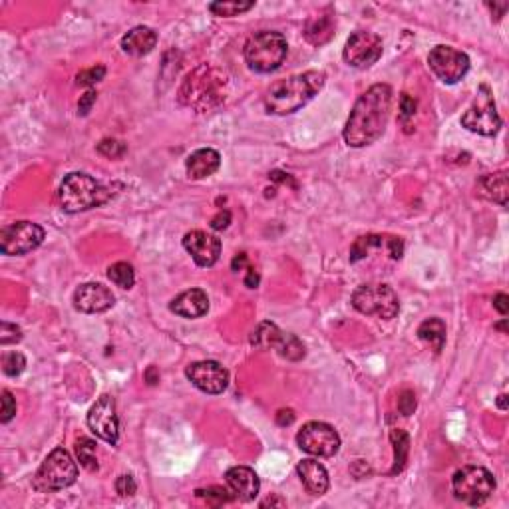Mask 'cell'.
<instances>
[{"mask_svg": "<svg viewBox=\"0 0 509 509\" xmlns=\"http://www.w3.org/2000/svg\"><path fill=\"white\" fill-rule=\"evenodd\" d=\"M392 110V88L388 84H374L356 100L344 125V142L350 147L374 144L386 132Z\"/></svg>", "mask_w": 509, "mask_h": 509, "instance_id": "obj_1", "label": "cell"}, {"mask_svg": "<svg viewBox=\"0 0 509 509\" xmlns=\"http://www.w3.org/2000/svg\"><path fill=\"white\" fill-rule=\"evenodd\" d=\"M326 74L309 70L275 82L265 96V108L273 116H288L305 108L324 86Z\"/></svg>", "mask_w": 509, "mask_h": 509, "instance_id": "obj_2", "label": "cell"}, {"mask_svg": "<svg viewBox=\"0 0 509 509\" xmlns=\"http://www.w3.org/2000/svg\"><path fill=\"white\" fill-rule=\"evenodd\" d=\"M229 78L223 70L211 64H201L183 80L179 88V102L200 114H209L225 102Z\"/></svg>", "mask_w": 509, "mask_h": 509, "instance_id": "obj_3", "label": "cell"}, {"mask_svg": "<svg viewBox=\"0 0 509 509\" xmlns=\"http://www.w3.org/2000/svg\"><path fill=\"white\" fill-rule=\"evenodd\" d=\"M114 197V189L102 185L98 179L88 173H70L60 183L58 200L66 213H82L100 207Z\"/></svg>", "mask_w": 509, "mask_h": 509, "instance_id": "obj_4", "label": "cell"}, {"mask_svg": "<svg viewBox=\"0 0 509 509\" xmlns=\"http://www.w3.org/2000/svg\"><path fill=\"white\" fill-rule=\"evenodd\" d=\"M243 54L247 66L257 74L275 72L288 54L287 38L275 30H261L247 40Z\"/></svg>", "mask_w": 509, "mask_h": 509, "instance_id": "obj_5", "label": "cell"}, {"mask_svg": "<svg viewBox=\"0 0 509 509\" xmlns=\"http://www.w3.org/2000/svg\"><path fill=\"white\" fill-rule=\"evenodd\" d=\"M452 489L458 501L465 505H484L496 489L493 474L482 465H465L452 477Z\"/></svg>", "mask_w": 509, "mask_h": 509, "instance_id": "obj_6", "label": "cell"}, {"mask_svg": "<svg viewBox=\"0 0 509 509\" xmlns=\"http://www.w3.org/2000/svg\"><path fill=\"white\" fill-rule=\"evenodd\" d=\"M352 307L366 317H376L382 321H392L400 310V302L394 288L384 283L360 285L352 293Z\"/></svg>", "mask_w": 509, "mask_h": 509, "instance_id": "obj_7", "label": "cell"}, {"mask_svg": "<svg viewBox=\"0 0 509 509\" xmlns=\"http://www.w3.org/2000/svg\"><path fill=\"white\" fill-rule=\"evenodd\" d=\"M78 479V465L64 448H56L46 458L34 476V487L40 491H60L74 486Z\"/></svg>", "mask_w": 509, "mask_h": 509, "instance_id": "obj_8", "label": "cell"}, {"mask_svg": "<svg viewBox=\"0 0 509 509\" xmlns=\"http://www.w3.org/2000/svg\"><path fill=\"white\" fill-rule=\"evenodd\" d=\"M462 125H464L465 130L479 133V135H486V137H491V135H496L499 132L501 118H499L498 108H496L493 92H491V88L487 84L479 86L476 100L462 116Z\"/></svg>", "mask_w": 509, "mask_h": 509, "instance_id": "obj_9", "label": "cell"}, {"mask_svg": "<svg viewBox=\"0 0 509 509\" xmlns=\"http://www.w3.org/2000/svg\"><path fill=\"white\" fill-rule=\"evenodd\" d=\"M46 233L40 225L32 221H16L2 227L0 231V251L8 257L26 255L38 249L44 241Z\"/></svg>", "mask_w": 509, "mask_h": 509, "instance_id": "obj_10", "label": "cell"}, {"mask_svg": "<svg viewBox=\"0 0 509 509\" xmlns=\"http://www.w3.org/2000/svg\"><path fill=\"white\" fill-rule=\"evenodd\" d=\"M297 443L307 454L317 458H332L341 450V436L324 422H309L297 434Z\"/></svg>", "mask_w": 509, "mask_h": 509, "instance_id": "obj_11", "label": "cell"}, {"mask_svg": "<svg viewBox=\"0 0 509 509\" xmlns=\"http://www.w3.org/2000/svg\"><path fill=\"white\" fill-rule=\"evenodd\" d=\"M428 64L443 84H458L470 70V58L462 50L440 44L430 50Z\"/></svg>", "mask_w": 509, "mask_h": 509, "instance_id": "obj_12", "label": "cell"}, {"mask_svg": "<svg viewBox=\"0 0 509 509\" xmlns=\"http://www.w3.org/2000/svg\"><path fill=\"white\" fill-rule=\"evenodd\" d=\"M382 48H384V44H382V38L378 34L358 30L346 40L343 58L348 66L364 70V68H370L380 60Z\"/></svg>", "mask_w": 509, "mask_h": 509, "instance_id": "obj_13", "label": "cell"}, {"mask_svg": "<svg viewBox=\"0 0 509 509\" xmlns=\"http://www.w3.org/2000/svg\"><path fill=\"white\" fill-rule=\"evenodd\" d=\"M185 376L197 390L211 396L223 394L229 386V372L215 360H201L189 364L185 368Z\"/></svg>", "mask_w": 509, "mask_h": 509, "instance_id": "obj_14", "label": "cell"}, {"mask_svg": "<svg viewBox=\"0 0 509 509\" xmlns=\"http://www.w3.org/2000/svg\"><path fill=\"white\" fill-rule=\"evenodd\" d=\"M88 426L90 430L104 442L111 443V446L118 443V440H120V420H118V414H116V402L111 396L104 394L90 408Z\"/></svg>", "mask_w": 509, "mask_h": 509, "instance_id": "obj_15", "label": "cell"}, {"mask_svg": "<svg viewBox=\"0 0 509 509\" xmlns=\"http://www.w3.org/2000/svg\"><path fill=\"white\" fill-rule=\"evenodd\" d=\"M183 247L200 266H213L221 257V239L207 231H189L183 237Z\"/></svg>", "mask_w": 509, "mask_h": 509, "instance_id": "obj_16", "label": "cell"}, {"mask_svg": "<svg viewBox=\"0 0 509 509\" xmlns=\"http://www.w3.org/2000/svg\"><path fill=\"white\" fill-rule=\"evenodd\" d=\"M74 309L80 312H86V314H100L106 312L114 307L116 297L110 288L104 287L102 283H86V285H80L74 290Z\"/></svg>", "mask_w": 509, "mask_h": 509, "instance_id": "obj_17", "label": "cell"}, {"mask_svg": "<svg viewBox=\"0 0 509 509\" xmlns=\"http://www.w3.org/2000/svg\"><path fill=\"white\" fill-rule=\"evenodd\" d=\"M225 482L233 491L235 499H241V501H253L261 489L259 476L255 474V470L247 465H235L231 470H227Z\"/></svg>", "mask_w": 509, "mask_h": 509, "instance_id": "obj_18", "label": "cell"}, {"mask_svg": "<svg viewBox=\"0 0 509 509\" xmlns=\"http://www.w3.org/2000/svg\"><path fill=\"white\" fill-rule=\"evenodd\" d=\"M169 310L183 319H200L209 310V297L203 288H189L169 302Z\"/></svg>", "mask_w": 509, "mask_h": 509, "instance_id": "obj_19", "label": "cell"}, {"mask_svg": "<svg viewBox=\"0 0 509 509\" xmlns=\"http://www.w3.org/2000/svg\"><path fill=\"white\" fill-rule=\"evenodd\" d=\"M297 474H299L302 486H305V489L309 491L310 496H324L329 491V486H331L329 472L317 460H302V462H299Z\"/></svg>", "mask_w": 509, "mask_h": 509, "instance_id": "obj_20", "label": "cell"}, {"mask_svg": "<svg viewBox=\"0 0 509 509\" xmlns=\"http://www.w3.org/2000/svg\"><path fill=\"white\" fill-rule=\"evenodd\" d=\"M219 166H221V155L211 147L197 149L185 159V171H188L189 179L209 178L219 169Z\"/></svg>", "mask_w": 509, "mask_h": 509, "instance_id": "obj_21", "label": "cell"}, {"mask_svg": "<svg viewBox=\"0 0 509 509\" xmlns=\"http://www.w3.org/2000/svg\"><path fill=\"white\" fill-rule=\"evenodd\" d=\"M157 44V34L149 26H135L122 38V50L130 56L149 54Z\"/></svg>", "mask_w": 509, "mask_h": 509, "instance_id": "obj_22", "label": "cell"}, {"mask_svg": "<svg viewBox=\"0 0 509 509\" xmlns=\"http://www.w3.org/2000/svg\"><path fill=\"white\" fill-rule=\"evenodd\" d=\"M334 28H336L334 16L332 14H321V16H314V18L307 20L302 32H305V38H307L309 44L322 46L331 42L332 36H334Z\"/></svg>", "mask_w": 509, "mask_h": 509, "instance_id": "obj_23", "label": "cell"}, {"mask_svg": "<svg viewBox=\"0 0 509 509\" xmlns=\"http://www.w3.org/2000/svg\"><path fill=\"white\" fill-rule=\"evenodd\" d=\"M479 189H482V195L487 200L496 201L501 207L508 205V171H498V173H489L479 179Z\"/></svg>", "mask_w": 509, "mask_h": 509, "instance_id": "obj_24", "label": "cell"}, {"mask_svg": "<svg viewBox=\"0 0 509 509\" xmlns=\"http://www.w3.org/2000/svg\"><path fill=\"white\" fill-rule=\"evenodd\" d=\"M418 338L426 344H430L434 352L440 355L443 350V344H446V324H443L442 319H438V317L426 319L418 326Z\"/></svg>", "mask_w": 509, "mask_h": 509, "instance_id": "obj_25", "label": "cell"}, {"mask_svg": "<svg viewBox=\"0 0 509 509\" xmlns=\"http://www.w3.org/2000/svg\"><path fill=\"white\" fill-rule=\"evenodd\" d=\"M390 442L394 446V465L392 470L388 472L390 476H396V474H402L404 467H406V462H408V454H410V436L406 430H392L390 432Z\"/></svg>", "mask_w": 509, "mask_h": 509, "instance_id": "obj_26", "label": "cell"}, {"mask_svg": "<svg viewBox=\"0 0 509 509\" xmlns=\"http://www.w3.org/2000/svg\"><path fill=\"white\" fill-rule=\"evenodd\" d=\"M285 332L278 329L273 322H261L251 334V344L261 348V350H269V348H277L281 341H283Z\"/></svg>", "mask_w": 509, "mask_h": 509, "instance_id": "obj_27", "label": "cell"}, {"mask_svg": "<svg viewBox=\"0 0 509 509\" xmlns=\"http://www.w3.org/2000/svg\"><path fill=\"white\" fill-rule=\"evenodd\" d=\"M380 247L386 249V237H382V235H364V237H358L355 245L350 247V263L362 261L372 249H380Z\"/></svg>", "mask_w": 509, "mask_h": 509, "instance_id": "obj_28", "label": "cell"}, {"mask_svg": "<svg viewBox=\"0 0 509 509\" xmlns=\"http://www.w3.org/2000/svg\"><path fill=\"white\" fill-rule=\"evenodd\" d=\"M277 352L283 356V358L290 360V362H299V360H302L305 355H307V346H305V343L300 341L299 336L285 332L283 341H281V344L277 346Z\"/></svg>", "mask_w": 509, "mask_h": 509, "instance_id": "obj_29", "label": "cell"}, {"mask_svg": "<svg viewBox=\"0 0 509 509\" xmlns=\"http://www.w3.org/2000/svg\"><path fill=\"white\" fill-rule=\"evenodd\" d=\"M108 278L116 287L132 288L133 283H135V273H133V266L130 263L120 261V263H114L108 269Z\"/></svg>", "mask_w": 509, "mask_h": 509, "instance_id": "obj_30", "label": "cell"}, {"mask_svg": "<svg viewBox=\"0 0 509 509\" xmlns=\"http://www.w3.org/2000/svg\"><path fill=\"white\" fill-rule=\"evenodd\" d=\"M76 455L80 465L88 472H98V460H96V442L90 438H80L76 442Z\"/></svg>", "mask_w": 509, "mask_h": 509, "instance_id": "obj_31", "label": "cell"}, {"mask_svg": "<svg viewBox=\"0 0 509 509\" xmlns=\"http://www.w3.org/2000/svg\"><path fill=\"white\" fill-rule=\"evenodd\" d=\"M255 6V2H239V0H233V2H211L209 11L215 16H223V18H231V16H239L243 12L251 11Z\"/></svg>", "mask_w": 509, "mask_h": 509, "instance_id": "obj_32", "label": "cell"}, {"mask_svg": "<svg viewBox=\"0 0 509 509\" xmlns=\"http://www.w3.org/2000/svg\"><path fill=\"white\" fill-rule=\"evenodd\" d=\"M195 496L201 499H205L211 505H223V503H229L235 499L233 491H227L223 487H205V489H197Z\"/></svg>", "mask_w": 509, "mask_h": 509, "instance_id": "obj_33", "label": "cell"}, {"mask_svg": "<svg viewBox=\"0 0 509 509\" xmlns=\"http://www.w3.org/2000/svg\"><path fill=\"white\" fill-rule=\"evenodd\" d=\"M24 368H26V358L20 352H6V355L2 356V372L6 376H20L24 372Z\"/></svg>", "mask_w": 509, "mask_h": 509, "instance_id": "obj_34", "label": "cell"}, {"mask_svg": "<svg viewBox=\"0 0 509 509\" xmlns=\"http://www.w3.org/2000/svg\"><path fill=\"white\" fill-rule=\"evenodd\" d=\"M98 154L108 157V159H122L123 155L128 154V145L120 142V140H111L106 137L98 144Z\"/></svg>", "mask_w": 509, "mask_h": 509, "instance_id": "obj_35", "label": "cell"}, {"mask_svg": "<svg viewBox=\"0 0 509 509\" xmlns=\"http://www.w3.org/2000/svg\"><path fill=\"white\" fill-rule=\"evenodd\" d=\"M106 76V66H92L88 70H82L80 74L76 76V84L78 86H94V84H98L102 82Z\"/></svg>", "mask_w": 509, "mask_h": 509, "instance_id": "obj_36", "label": "cell"}, {"mask_svg": "<svg viewBox=\"0 0 509 509\" xmlns=\"http://www.w3.org/2000/svg\"><path fill=\"white\" fill-rule=\"evenodd\" d=\"M20 341H23V331H20V326L11 324V322L6 321L0 324V344H2V346L20 343Z\"/></svg>", "mask_w": 509, "mask_h": 509, "instance_id": "obj_37", "label": "cell"}, {"mask_svg": "<svg viewBox=\"0 0 509 509\" xmlns=\"http://www.w3.org/2000/svg\"><path fill=\"white\" fill-rule=\"evenodd\" d=\"M2 410H0V422L2 424H8V422L16 416V400L12 398V394L8 390H2Z\"/></svg>", "mask_w": 509, "mask_h": 509, "instance_id": "obj_38", "label": "cell"}, {"mask_svg": "<svg viewBox=\"0 0 509 509\" xmlns=\"http://www.w3.org/2000/svg\"><path fill=\"white\" fill-rule=\"evenodd\" d=\"M116 491L122 496V498H132L135 496V491H137V482H135V477L132 474H123L116 479Z\"/></svg>", "mask_w": 509, "mask_h": 509, "instance_id": "obj_39", "label": "cell"}, {"mask_svg": "<svg viewBox=\"0 0 509 509\" xmlns=\"http://www.w3.org/2000/svg\"><path fill=\"white\" fill-rule=\"evenodd\" d=\"M398 410L402 416H412L416 410V394L412 390H404L398 398Z\"/></svg>", "mask_w": 509, "mask_h": 509, "instance_id": "obj_40", "label": "cell"}, {"mask_svg": "<svg viewBox=\"0 0 509 509\" xmlns=\"http://www.w3.org/2000/svg\"><path fill=\"white\" fill-rule=\"evenodd\" d=\"M416 114V100L410 94H402L400 96V118L406 122L410 118H414Z\"/></svg>", "mask_w": 509, "mask_h": 509, "instance_id": "obj_41", "label": "cell"}, {"mask_svg": "<svg viewBox=\"0 0 509 509\" xmlns=\"http://www.w3.org/2000/svg\"><path fill=\"white\" fill-rule=\"evenodd\" d=\"M96 98H98V94H96V90H88L80 102H78V114L80 116H88L90 111H92V106L96 104Z\"/></svg>", "mask_w": 509, "mask_h": 509, "instance_id": "obj_42", "label": "cell"}, {"mask_svg": "<svg viewBox=\"0 0 509 509\" xmlns=\"http://www.w3.org/2000/svg\"><path fill=\"white\" fill-rule=\"evenodd\" d=\"M386 251L394 261H400L404 255V241L400 237H386Z\"/></svg>", "mask_w": 509, "mask_h": 509, "instance_id": "obj_43", "label": "cell"}, {"mask_svg": "<svg viewBox=\"0 0 509 509\" xmlns=\"http://www.w3.org/2000/svg\"><path fill=\"white\" fill-rule=\"evenodd\" d=\"M229 223H231V213L227 209H221L213 219H211V229H215V231H223V229H227L229 227Z\"/></svg>", "mask_w": 509, "mask_h": 509, "instance_id": "obj_44", "label": "cell"}, {"mask_svg": "<svg viewBox=\"0 0 509 509\" xmlns=\"http://www.w3.org/2000/svg\"><path fill=\"white\" fill-rule=\"evenodd\" d=\"M493 307L498 310L501 317H505L509 312V297L505 293H498L496 297H493Z\"/></svg>", "mask_w": 509, "mask_h": 509, "instance_id": "obj_45", "label": "cell"}, {"mask_svg": "<svg viewBox=\"0 0 509 509\" xmlns=\"http://www.w3.org/2000/svg\"><path fill=\"white\" fill-rule=\"evenodd\" d=\"M269 179H271V181H277V183H288L290 188L297 189L295 179L290 178L288 173H283V171H273V173H269Z\"/></svg>", "mask_w": 509, "mask_h": 509, "instance_id": "obj_46", "label": "cell"}, {"mask_svg": "<svg viewBox=\"0 0 509 509\" xmlns=\"http://www.w3.org/2000/svg\"><path fill=\"white\" fill-rule=\"evenodd\" d=\"M350 472H352V476L360 479V477H366V474H370V467L366 465L364 460H356L355 465L350 467Z\"/></svg>", "mask_w": 509, "mask_h": 509, "instance_id": "obj_47", "label": "cell"}, {"mask_svg": "<svg viewBox=\"0 0 509 509\" xmlns=\"http://www.w3.org/2000/svg\"><path fill=\"white\" fill-rule=\"evenodd\" d=\"M295 422V412L293 410H278L277 424L278 426H290Z\"/></svg>", "mask_w": 509, "mask_h": 509, "instance_id": "obj_48", "label": "cell"}, {"mask_svg": "<svg viewBox=\"0 0 509 509\" xmlns=\"http://www.w3.org/2000/svg\"><path fill=\"white\" fill-rule=\"evenodd\" d=\"M247 266H249V259H247V255L245 253L235 255V259L231 261L233 271H235V273H239V271H243V269H247Z\"/></svg>", "mask_w": 509, "mask_h": 509, "instance_id": "obj_49", "label": "cell"}, {"mask_svg": "<svg viewBox=\"0 0 509 509\" xmlns=\"http://www.w3.org/2000/svg\"><path fill=\"white\" fill-rule=\"evenodd\" d=\"M245 285L249 288H257L259 287V273L255 271L253 266H247V277H245Z\"/></svg>", "mask_w": 509, "mask_h": 509, "instance_id": "obj_50", "label": "cell"}, {"mask_svg": "<svg viewBox=\"0 0 509 509\" xmlns=\"http://www.w3.org/2000/svg\"><path fill=\"white\" fill-rule=\"evenodd\" d=\"M144 378L149 386H155V384L159 382V372H157V368H155V366H149V368L145 370Z\"/></svg>", "mask_w": 509, "mask_h": 509, "instance_id": "obj_51", "label": "cell"}, {"mask_svg": "<svg viewBox=\"0 0 509 509\" xmlns=\"http://www.w3.org/2000/svg\"><path fill=\"white\" fill-rule=\"evenodd\" d=\"M487 8H491V12H496V18L499 20V18L508 12V2H503V4H496V2H493V4H487Z\"/></svg>", "mask_w": 509, "mask_h": 509, "instance_id": "obj_52", "label": "cell"}, {"mask_svg": "<svg viewBox=\"0 0 509 509\" xmlns=\"http://www.w3.org/2000/svg\"><path fill=\"white\" fill-rule=\"evenodd\" d=\"M269 505H271V508H273V505H278V508H285L287 503H285V501H283V499H281V498H266L265 501H261V508H269Z\"/></svg>", "mask_w": 509, "mask_h": 509, "instance_id": "obj_53", "label": "cell"}, {"mask_svg": "<svg viewBox=\"0 0 509 509\" xmlns=\"http://www.w3.org/2000/svg\"><path fill=\"white\" fill-rule=\"evenodd\" d=\"M498 408L503 410V412L508 410V394H501V396H499V398H498Z\"/></svg>", "mask_w": 509, "mask_h": 509, "instance_id": "obj_54", "label": "cell"}, {"mask_svg": "<svg viewBox=\"0 0 509 509\" xmlns=\"http://www.w3.org/2000/svg\"><path fill=\"white\" fill-rule=\"evenodd\" d=\"M505 324H508V321L503 319V322H499V324H498V326H496V329H499V331H501V332H505Z\"/></svg>", "mask_w": 509, "mask_h": 509, "instance_id": "obj_55", "label": "cell"}]
</instances>
